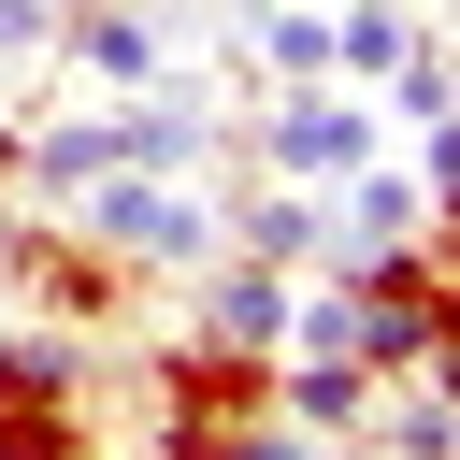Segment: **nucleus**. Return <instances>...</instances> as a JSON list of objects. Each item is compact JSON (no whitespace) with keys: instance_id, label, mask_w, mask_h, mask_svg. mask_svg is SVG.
I'll return each mask as SVG.
<instances>
[{"instance_id":"nucleus-1","label":"nucleus","mask_w":460,"mask_h":460,"mask_svg":"<svg viewBox=\"0 0 460 460\" xmlns=\"http://www.w3.org/2000/svg\"><path fill=\"white\" fill-rule=\"evenodd\" d=\"M244 417H273V345L172 331V345L144 359V460H230Z\"/></svg>"},{"instance_id":"nucleus-2","label":"nucleus","mask_w":460,"mask_h":460,"mask_svg":"<svg viewBox=\"0 0 460 460\" xmlns=\"http://www.w3.org/2000/svg\"><path fill=\"white\" fill-rule=\"evenodd\" d=\"M374 144H388L374 86H331V72H302V86H259V101L230 115V158H216V187H230V172H288V187H331V172H359Z\"/></svg>"},{"instance_id":"nucleus-4","label":"nucleus","mask_w":460,"mask_h":460,"mask_svg":"<svg viewBox=\"0 0 460 460\" xmlns=\"http://www.w3.org/2000/svg\"><path fill=\"white\" fill-rule=\"evenodd\" d=\"M72 230H86L101 259H129L144 288H187V273L230 244V216H216V172H101V187L72 201Z\"/></svg>"},{"instance_id":"nucleus-10","label":"nucleus","mask_w":460,"mask_h":460,"mask_svg":"<svg viewBox=\"0 0 460 460\" xmlns=\"http://www.w3.org/2000/svg\"><path fill=\"white\" fill-rule=\"evenodd\" d=\"M359 460H460V402L431 374H388L374 417H359Z\"/></svg>"},{"instance_id":"nucleus-5","label":"nucleus","mask_w":460,"mask_h":460,"mask_svg":"<svg viewBox=\"0 0 460 460\" xmlns=\"http://www.w3.org/2000/svg\"><path fill=\"white\" fill-rule=\"evenodd\" d=\"M43 58L115 101V86H158V72H172V14H158V0H58Z\"/></svg>"},{"instance_id":"nucleus-7","label":"nucleus","mask_w":460,"mask_h":460,"mask_svg":"<svg viewBox=\"0 0 460 460\" xmlns=\"http://www.w3.org/2000/svg\"><path fill=\"white\" fill-rule=\"evenodd\" d=\"M101 172H115V115H101V101H72V115H29V129H14V201H58V216H72Z\"/></svg>"},{"instance_id":"nucleus-14","label":"nucleus","mask_w":460,"mask_h":460,"mask_svg":"<svg viewBox=\"0 0 460 460\" xmlns=\"http://www.w3.org/2000/svg\"><path fill=\"white\" fill-rule=\"evenodd\" d=\"M417 244H431V259H446V273H460V172H446V187H431V216H417Z\"/></svg>"},{"instance_id":"nucleus-12","label":"nucleus","mask_w":460,"mask_h":460,"mask_svg":"<svg viewBox=\"0 0 460 460\" xmlns=\"http://www.w3.org/2000/svg\"><path fill=\"white\" fill-rule=\"evenodd\" d=\"M230 460H331V446H316L302 417H244V431H230Z\"/></svg>"},{"instance_id":"nucleus-13","label":"nucleus","mask_w":460,"mask_h":460,"mask_svg":"<svg viewBox=\"0 0 460 460\" xmlns=\"http://www.w3.org/2000/svg\"><path fill=\"white\" fill-rule=\"evenodd\" d=\"M43 29H58V0H0V58H43Z\"/></svg>"},{"instance_id":"nucleus-9","label":"nucleus","mask_w":460,"mask_h":460,"mask_svg":"<svg viewBox=\"0 0 460 460\" xmlns=\"http://www.w3.org/2000/svg\"><path fill=\"white\" fill-rule=\"evenodd\" d=\"M273 417H302L331 460H359V417H374V374L359 359H316V345H288L273 359Z\"/></svg>"},{"instance_id":"nucleus-15","label":"nucleus","mask_w":460,"mask_h":460,"mask_svg":"<svg viewBox=\"0 0 460 460\" xmlns=\"http://www.w3.org/2000/svg\"><path fill=\"white\" fill-rule=\"evenodd\" d=\"M14 129H29V115H0V201H14Z\"/></svg>"},{"instance_id":"nucleus-3","label":"nucleus","mask_w":460,"mask_h":460,"mask_svg":"<svg viewBox=\"0 0 460 460\" xmlns=\"http://www.w3.org/2000/svg\"><path fill=\"white\" fill-rule=\"evenodd\" d=\"M129 302H144V273H129V259H101L58 201H0V316H58V331H86V345H101Z\"/></svg>"},{"instance_id":"nucleus-6","label":"nucleus","mask_w":460,"mask_h":460,"mask_svg":"<svg viewBox=\"0 0 460 460\" xmlns=\"http://www.w3.org/2000/svg\"><path fill=\"white\" fill-rule=\"evenodd\" d=\"M216 216H230V244H244V259H273V273H316V259H331V187L230 172V187H216Z\"/></svg>"},{"instance_id":"nucleus-16","label":"nucleus","mask_w":460,"mask_h":460,"mask_svg":"<svg viewBox=\"0 0 460 460\" xmlns=\"http://www.w3.org/2000/svg\"><path fill=\"white\" fill-rule=\"evenodd\" d=\"M345 14H417V0H345Z\"/></svg>"},{"instance_id":"nucleus-8","label":"nucleus","mask_w":460,"mask_h":460,"mask_svg":"<svg viewBox=\"0 0 460 460\" xmlns=\"http://www.w3.org/2000/svg\"><path fill=\"white\" fill-rule=\"evenodd\" d=\"M417 216H431V187H417V158H359V172H331V259H359V244H417Z\"/></svg>"},{"instance_id":"nucleus-11","label":"nucleus","mask_w":460,"mask_h":460,"mask_svg":"<svg viewBox=\"0 0 460 460\" xmlns=\"http://www.w3.org/2000/svg\"><path fill=\"white\" fill-rule=\"evenodd\" d=\"M402 43H417V14H345V0H331V86H374Z\"/></svg>"}]
</instances>
